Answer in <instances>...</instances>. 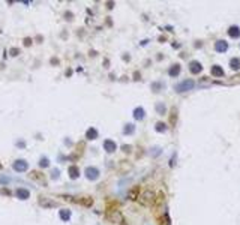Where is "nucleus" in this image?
Here are the masks:
<instances>
[{
  "instance_id": "nucleus-14",
  "label": "nucleus",
  "mask_w": 240,
  "mask_h": 225,
  "mask_svg": "<svg viewBox=\"0 0 240 225\" xmlns=\"http://www.w3.org/2000/svg\"><path fill=\"white\" fill-rule=\"evenodd\" d=\"M230 66H231V69H240V59H231V62H230Z\"/></svg>"
},
{
  "instance_id": "nucleus-24",
  "label": "nucleus",
  "mask_w": 240,
  "mask_h": 225,
  "mask_svg": "<svg viewBox=\"0 0 240 225\" xmlns=\"http://www.w3.org/2000/svg\"><path fill=\"white\" fill-rule=\"evenodd\" d=\"M0 168H2V164H0Z\"/></svg>"
},
{
  "instance_id": "nucleus-12",
  "label": "nucleus",
  "mask_w": 240,
  "mask_h": 225,
  "mask_svg": "<svg viewBox=\"0 0 240 225\" xmlns=\"http://www.w3.org/2000/svg\"><path fill=\"white\" fill-rule=\"evenodd\" d=\"M180 74V65H173L171 69H170V75L171 77H177Z\"/></svg>"
},
{
  "instance_id": "nucleus-23",
  "label": "nucleus",
  "mask_w": 240,
  "mask_h": 225,
  "mask_svg": "<svg viewBox=\"0 0 240 225\" xmlns=\"http://www.w3.org/2000/svg\"><path fill=\"white\" fill-rule=\"evenodd\" d=\"M11 53H12V56H17V54H18V50L14 48V50H11Z\"/></svg>"
},
{
  "instance_id": "nucleus-18",
  "label": "nucleus",
  "mask_w": 240,
  "mask_h": 225,
  "mask_svg": "<svg viewBox=\"0 0 240 225\" xmlns=\"http://www.w3.org/2000/svg\"><path fill=\"white\" fill-rule=\"evenodd\" d=\"M134 131H135L134 125H126V128L123 129V134H126V135H128V134H132Z\"/></svg>"
},
{
  "instance_id": "nucleus-8",
  "label": "nucleus",
  "mask_w": 240,
  "mask_h": 225,
  "mask_svg": "<svg viewBox=\"0 0 240 225\" xmlns=\"http://www.w3.org/2000/svg\"><path fill=\"white\" fill-rule=\"evenodd\" d=\"M212 75L213 77H224V69L221 66L215 65V66H212Z\"/></svg>"
},
{
  "instance_id": "nucleus-4",
  "label": "nucleus",
  "mask_w": 240,
  "mask_h": 225,
  "mask_svg": "<svg viewBox=\"0 0 240 225\" xmlns=\"http://www.w3.org/2000/svg\"><path fill=\"white\" fill-rule=\"evenodd\" d=\"M201 69H203V66H201V63H200V62L192 60V62L189 63V71H191L192 74H200V72H201Z\"/></svg>"
},
{
  "instance_id": "nucleus-11",
  "label": "nucleus",
  "mask_w": 240,
  "mask_h": 225,
  "mask_svg": "<svg viewBox=\"0 0 240 225\" xmlns=\"http://www.w3.org/2000/svg\"><path fill=\"white\" fill-rule=\"evenodd\" d=\"M134 117H135L137 120H143V119H144V110H143V108H135Z\"/></svg>"
},
{
  "instance_id": "nucleus-17",
  "label": "nucleus",
  "mask_w": 240,
  "mask_h": 225,
  "mask_svg": "<svg viewBox=\"0 0 240 225\" xmlns=\"http://www.w3.org/2000/svg\"><path fill=\"white\" fill-rule=\"evenodd\" d=\"M156 131L158 132H165L167 131V125L165 123H156Z\"/></svg>"
},
{
  "instance_id": "nucleus-10",
  "label": "nucleus",
  "mask_w": 240,
  "mask_h": 225,
  "mask_svg": "<svg viewBox=\"0 0 240 225\" xmlns=\"http://www.w3.org/2000/svg\"><path fill=\"white\" fill-rule=\"evenodd\" d=\"M86 137H87V140H95V138H98V131L95 128H90V129H87Z\"/></svg>"
},
{
  "instance_id": "nucleus-13",
  "label": "nucleus",
  "mask_w": 240,
  "mask_h": 225,
  "mask_svg": "<svg viewBox=\"0 0 240 225\" xmlns=\"http://www.w3.org/2000/svg\"><path fill=\"white\" fill-rule=\"evenodd\" d=\"M78 176H80V171H78V168L72 165V167L69 168V177H71V179H77Z\"/></svg>"
},
{
  "instance_id": "nucleus-22",
  "label": "nucleus",
  "mask_w": 240,
  "mask_h": 225,
  "mask_svg": "<svg viewBox=\"0 0 240 225\" xmlns=\"http://www.w3.org/2000/svg\"><path fill=\"white\" fill-rule=\"evenodd\" d=\"M32 44V39H24V45H30Z\"/></svg>"
},
{
  "instance_id": "nucleus-2",
  "label": "nucleus",
  "mask_w": 240,
  "mask_h": 225,
  "mask_svg": "<svg viewBox=\"0 0 240 225\" xmlns=\"http://www.w3.org/2000/svg\"><path fill=\"white\" fill-rule=\"evenodd\" d=\"M14 170L15 171H18V173H24V171H27V168H29V164L26 162V161H23V159H18V161H15L14 162Z\"/></svg>"
},
{
  "instance_id": "nucleus-15",
  "label": "nucleus",
  "mask_w": 240,
  "mask_h": 225,
  "mask_svg": "<svg viewBox=\"0 0 240 225\" xmlns=\"http://www.w3.org/2000/svg\"><path fill=\"white\" fill-rule=\"evenodd\" d=\"M60 218L63 221H69L71 219V212L69 210H60Z\"/></svg>"
},
{
  "instance_id": "nucleus-5",
  "label": "nucleus",
  "mask_w": 240,
  "mask_h": 225,
  "mask_svg": "<svg viewBox=\"0 0 240 225\" xmlns=\"http://www.w3.org/2000/svg\"><path fill=\"white\" fill-rule=\"evenodd\" d=\"M15 195H17V198H20V200H27V198L30 197V192H29L27 189H24V188H18V189L15 191Z\"/></svg>"
},
{
  "instance_id": "nucleus-21",
  "label": "nucleus",
  "mask_w": 240,
  "mask_h": 225,
  "mask_svg": "<svg viewBox=\"0 0 240 225\" xmlns=\"http://www.w3.org/2000/svg\"><path fill=\"white\" fill-rule=\"evenodd\" d=\"M41 167H48V159L44 158V159L41 161Z\"/></svg>"
},
{
  "instance_id": "nucleus-16",
  "label": "nucleus",
  "mask_w": 240,
  "mask_h": 225,
  "mask_svg": "<svg viewBox=\"0 0 240 225\" xmlns=\"http://www.w3.org/2000/svg\"><path fill=\"white\" fill-rule=\"evenodd\" d=\"M39 203H41L42 206H48V207H51V206H53V207H54V206H57V203H56V201H50V203H47V201H45V198H41V200H39Z\"/></svg>"
},
{
  "instance_id": "nucleus-1",
  "label": "nucleus",
  "mask_w": 240,
  "mask_h": 225,
  "mask_svg": "<svg viewBox=\"0 0 240 225\" xmlns=\"http://www.w3.org/2000/svg\"><path fill=\"white\" fill-rule=\"evenodd\" d=\"M194 86H195V83H194L192 80H185V81H182L180 84H177L174 89H176V92H179V93H183V92L192 90V89H194Z\"/></svg>"
},
{
  "instance_id": "nucleus-20",
  "label": "nucleus",
  "mask_w": 240,
  "mask_h": 225,
  "mask_svg": "<svg viewBox=\"0 0 240 225\" xmlns=\"http://www.w3.org/2000/svg\"><path fill=\"white\" fill-rule=\"evenodd\" d=\"M9 182H11L9 177H6V176H0V183H5V185H6V183H9Z\"/></svg>"
},
{
  "instance_id": "nucleus-9",
  "label": "nucleus",
  "mask_w": 240,
  "mask_h": 225,
  "mask_svg": "<svg viewBox=\"0 0 240 225\" xmlns=\"http://www.w3.org/2000/svg\"><path fill=\"white\" fill-rule=\"evenodd\" d=\"M228 35H230L231 38H239V36H240V29H239L237 26H233V27H230Z\"/></svg>"
},
{
  "instance_id": "nucleus-7",
  "label": "nucleus",
  "mask_w": 240,
  "mask_h": 225,
  "mask_svg": "<svg viewBox=\"0 0 240 225\" xmlns=\"http://www.w3.org/2000/svg\"><path fill=\"white\" fill-rule=\"evenodd\" d=\"M215 50H216L218 53H224V51L228 50V44H227L225 41H218V42L215 44Z\"/></svg>"
},
{
  "instance_id": "nucleus-6",
  "label": "nucleus",
  "mask_w": 240,
  "mask_h": 225,
  "mask_svg": "<svg viewBox=\"0 0 240 225\" xmlns=\"http://www.w3.org/2000/svg\"><path fill=\"white\" fill-rule=\"evenodd\" d=\"M104 149H105L108 153H113V152L117 149V146H116V143H114V141H111V140H105V141H104Z\"/></svg>"
},
{
  "instance_id": "nucleus-19",
  "label": "nucleus",
  "mask_w": 240,
  "mask_h": 225,
  "mask_svg": "<svg viewBox=\"0 0 240 225\" xmlns=\"http://www.w3.org/2000/svg\"><path fill=\"white\" fill-rule=\"evenodd\" d=\"M156 110H158V113H159V114H164V113H165V105H162V104H158V105H156Z\"/></svg>"
},
{
  "instance_id": "nucleus-3",
  "label": "nucleus",
  "mask_w": 240,
  "mask_h": 225,
  "mask_svg": "<svg viewBox=\"0 0 240 225\" xmlns=\"http://www.w3.org/2000/svg\"><path fill=\"white\" fill-rule=\"evenodd\" d=\"M86 177L89 180H96L99 177V170L95 168V167H87L86 168Z\"/></svg>"
}]
</instances>
